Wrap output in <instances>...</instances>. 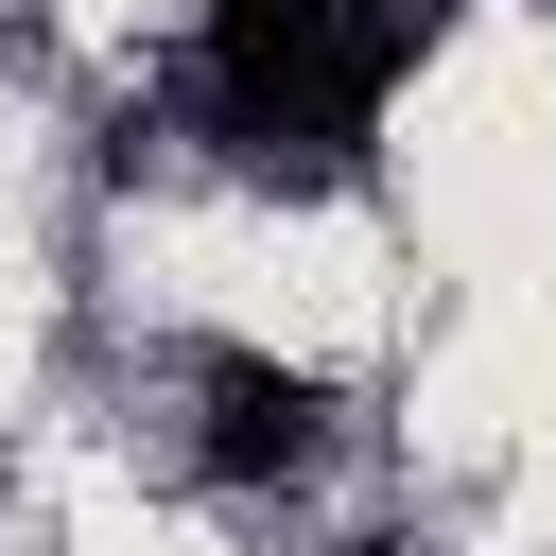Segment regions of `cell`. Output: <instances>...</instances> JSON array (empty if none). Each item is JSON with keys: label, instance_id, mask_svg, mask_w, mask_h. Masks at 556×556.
Segmentation results:
<instances>
[{"label": "cell", "instance_id": "1", "mask_svg": "<svg viewBox=\"0 0 556 556\" xmlns=\"http://www.w3.org/2000/svg\"><path fill=\"white\" fill-rule=\"evenodd\" d=\"M417 52H434V0H208V104L261 156L295 139L313 174L365 156V122Z\"/></svg>", "mask_w": 556, "mask_h": 556}, {"label": "cell", "instance_id": "2", "mask_svg": "<svg viewBox=\"0 0 556 556\" xmlns=\"http://www.w3.org/2000/svg\"><path fill=\"white\" fill-rule=\"evenodd\" d=\"M313 382L295 365H261V348H208V469L226 486H278V469H313Z\"/></svg>", "mask_w": 556, "mask_h": 556}]
</instances>
